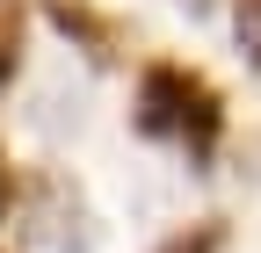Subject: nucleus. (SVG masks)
<instances>
[{
	"label": "nucleus",
	"mask_w": 261,
	"mask_h": 253,
	"mask_svg": "<svg viewBox=\"0 0 261 253\" xmlns=\"http://www.w3.org/2000/svg\"><path fill=\"white\" fill-rule=\"evenodd\" d=\"M160 253H225V225L218 217H203V225H189V232H174Z\"/></svg>",
	"instance_id": "obj_6"
},
{
	"label": "nucleus",
	"mask_w": 261,
	"mask_h": 253,
	"mask_svg": "<svg viewBox=\"0 0 261 253\" xmlns=\"http://www.w3.org/2000/svg\"><path fill=\"white\" fill-rule=\"evenodd\" d=\"M37 239H44L51 253H94V217H87V203H80V188L58 181V174L37 181Z\"/></svg>",
	"instance_id": "obj_2"
},
{
	"label": "nucleus",
	"mask_w": 261,
	"mask_h": 253,
	"mask_svg": "<svg viewBox=\"0 0 261 253\" xmlns=\"http://www.w3.org/2000/svg\"><path fill=\"white\" fill-rule=\"evenodd\" d=\"M0 253H8V246H0Z\"/></svg>",
	"instance_id": "obj_9"
},
{
	"label": "nucleus",
	"mask_w": 261,
	"mask_h": 253,
	"mask_svg": "<svg viewBox=\"0 0 261 253\" xmlns=\"http://www.w3.org/2000/svg\"><path fill=\"white\" fill-rule=\"evenodd\" d=\"M44 22H51L73 51H87L94 66H109L116 44H123V22H116V15H102L94 0H44Z\"/></svg>",
	"instance_id": "obj_3"
},
{
	"label": "nucleus",
	"mask_w": 261,
	"mask_h": 253,
	"mask_svg": "<svg viewBox=\"0 0 261 253\" xmlns=\"http://www.w3.org/2000/svg\"><path fill=\"white\" fill-rule=\"evenodd\" d=\"M174 8H189V15H211V0H174Z\"/></svg>",
	"instance_id": "obj_8"
},
{
	"label": "nucleus",
	"mask_w": 261,
	"mask_h": 253,
	"mask_svg": "<svg viewBox=\"0 0 261 253\" xmlns=\"http://www.w3.org/2000/svg\"><path fill=\"white\" fill-rule=\"evenodd\" d=\"M130 123H138L145 138H167L189 152V167H211L218 160V138H225V94L174 66V58H152L138 73V102H130Z\"/></svg>",
	"instance_id": "obj_1"
},
{
	"label": "nucleus",
	"mask_w": 261,
	"mask_h": 253,
	"mask_svg": "<svg viewBox=\"0 0 261 253\" xmlns=\"http://www.w3.org/2000/svg\"><path fill=\"white\" fill-rule=\"evenodd\" d=\"M232 37H240V58L261 73V0H232Z\"/></svg>",
	"instance_id": "obj_5"
},
{
	"label": "nucleus",
	"mask_w": 261,
	"mask_h": 253,
	"mask_svg": "<svg viewBox=\"0 0 261 253\" xmlns=\"http://www.w3.org/2000/svg\"><path fill=\"white\" fill-rule=\"evenodd\" d=\"M22 66V0H0V94Z\"/></svg>",
	"instance_id": "obj_4"
},
{
	"label": "nucleus",
	"mask_w": 261,
	"mask_h": 253,
	"mask_svg": "<svg viewBox=\"0 0 261 253\" xmlns=\"http://www.w3.org/2000/svg\"><path fill=\"white\" fill-rule=\"evenodd\" d=\"M8 203H15V174H8V152H0V217H8Z\"/></svg>",
	"instance_id": "obj_7"
}]
</instances>
